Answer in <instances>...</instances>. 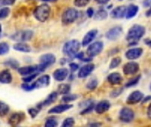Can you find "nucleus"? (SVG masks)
<instances>
[{
    "instance_id": "1",
    "label": "nucleus",
    "mask_w": 151,
    "mask_h": 127,
    "mask_svg": "<svg viewBox=\"0 0 151 127\" xmlns=\"http://www.w3.org/2000/svg\"><path fill=\"white\" fill-rule=\"evenodd\" d=\"M144 34H145L144 27L141 25H134L129 29L127 35V42H130V44H134L141 40V38L144 35Z\"/></svg>"
},
{
    "instance_id": "2",
    "label": "nucleus",
    "mask_w": 151,
    "mask_h": 127,
    "mask_svg": "<svg viewBox=\"0 0 151 127\" xmlns=\"http://www.w3.org/2000/svg\"><path fill=\"white\" fill-rule=\"evenodd\" d=\"M81 47V43L77 40H71L67 42L63 47V52L68 57H75L76 54L78 53L79 50Z\"/></svg>"
},
{
    "instance_id": "3",
    "label": "nucleus",
    "mask_w": 151,
    "mask_h": 127,
    "mask_svg": "<svg viewBox=\"0 0 151 127\" xmlns=\"http://www.w3.org/2000/svg\"><path fill=\"white\" fill-rule=\"evenodd\" d=\"M50 14V8L46 4L39 5L34 11V15L35 19L41 22L46 21L49 19Z\"/></svg>"
},
{
    "instance_id": "4",
    "label": "nucleus",
    "mask_w": 151,
    "mask_h": 127,
    "mask_svg": "<svg viewBox=\"0 0 151 127\" xmlns=\"http://www.w3.org/2000/svg\"><path fill=\"white\" fill-rule=\"evenodd\" d=\"M56 62V57L53 54H44L40 57V64L37 65V71L43 72L47 67L52 65Z\"/></svg>"
},
{
    "instance_id": "5",
    "label": "nucleus",
    "mask_w": 151,
    "mask_h": 127,
    "mask_svg": "<svg viewBox=\"0 0 151 127\" xmlns=\"http://www.w3.org/2000/svg\"><path fill=\"white\" fill-rule=\"evenodd\" d=\"M78 11L74 8H69L67 10H65L62 15V22L65 25H68L73 23V21L76 20V19L78 18Z\"/></svg>"
},
{
    "instance_id": "6",
    "label": "nucleus",
    "mask_w": 151,
    "mask_h": 127,
    "mask_svg": "<svg viewBox=\"0 0 151 127\" xmlns=\"http://www.w3.org/2000/svg\"><path fill=\"white\" fill-rule=\"evenodd\" d=\"M103 49H104V43L102 42H96L88 46L87 50V54L90 58H92L93 57H96L98 54H100Z\"/></svg>"
},
{
    "instance_id": "7",
    "label": "nucleus",
    "mask_w": 151,
    "mask_h": 127,
    "mask_svg": "<svg viewBox=\"0 0 151 127\" xmlns=\"http://www.w3.org/2000/svg\"><path fill=\"white\" fill-rule=\"evenodd\" d=\"M34 33L31 30H25V31H20L16 33L15 34L12 35L11 38L16 42H27L29 41L33 37Z\"/></svg>"
},
{
    "instance_id": "8",
    "label": "nucleus",
    "mask_w": 151,
    "mask_h": 127,
    "mask_svg": "<svg viewBox=\"0 0 151 127\" xmlns=\"http://www.w3.org/2000/svg\"><path fill=\"white\" fill-rule=\"evenodd\" d=\"M134 118V112L129 108H123L119 112V119L123 122L129 123Z\"/></svg>"
},
{
    "instance_id": "9",
    "label": "nucleus",
    "mask_w": 151,
    "mask_h": 127,
    "mask_svg": "<svg viewBox=\"0 0 151 127\" xmlns=\"http://www.w3.org/2000/svg\"><path fill=\"white\" fill-rule=\"evenodd\" d=\"M139 65L135 62L127 63L123 67V72L127 75H133L139 71Z\"/></svg>"
},
{
    "instance_id": "10",
    "label": "nucleus",
    "mask_w": 151,
    "mask_h": 127,
    "mask_svg": "<svg viewBox=\"0 0 151 127\" xmlns=\"http://www.w3.org/2000/svg\"><path fill=\"white\" fill-rule=\"evenodd\" d=\"M95 69V65L93 64H88L84 66H82L79 72H78V77L81 78V79H84L86 77H88Z\"/></svg>"
},
{
    "instance_id": "11",
    "label": "nucleus",
    "mask_w": 151,
    "mask_h": 127,
    "mask_svg": "<svg viewBox=\"0 0 151 127\" xmlns=\"http://www.w3.org/2000/svg\"><path fill=\"white\" fill-rule=\"evenodd\" d=\"M143 96L144 95H143V94L141 91H134V92H133L128 96V98L127 100V103L128 104H135V103H138L141 101H142Z\"/></svg>"
},
{
    "instance_id": "12",
    "label": "nucleus",
    "mask_w": 151,
    "mask_h": 127,
    "mask_svg": "<svg viewBox=\"0 0 151 127\" xmlns=\"http://www.w3.org/2000/svg\"><path fill=\"white\" fill-rule=\"evenodd\" d=\"M50 82V78L49 75H42L37 79V80L34 83L35 88H46Z\"/></svg>"
},
{
    "instance_id": "13",
    "label": "nucleus",
    "mask_w": 151,
    "mask_h": 127,
    "mask_svg": "<svg viewBox=\"0 0 151 127\" xmlns=\"http://www.w3.org/2000/svg\"><path fill=\"white\" fill-rule=\"evenodd\" d=\"M111 108V103L107 100L101 101L95 106V110L97 114H103L106 112L109 109Z\"/></svg>"
},
{
    "instance_id": "14",
    "label": "nucleus",
    "mask_w": 151,
    "mask_h": 127,
    "mask_svg": "<svg viewBox=\"0 0 151 127\" xmlns=\"http://www.w3.org/2000/svg\"><path fill=\"white\" fill-rule=\"evenodd\" d=\"M25 118V115L22 112H17L12 114L10 118H9V124L12 126H16L17 125H19L20 122L23 121V119Z\"/></svg>"
},
{
    "instance_id": "15",
    "label": "nucleus",
    "mask_w": 151,
    "mask_h": 127,
    "mask_svg": "<svg viewBox=\"0 0 151 127\" xmlns=\"http://www.w3.org/2000/svg\"><path fill=\"white\" fill-rule=\"evenodd\" d=\"M122 33V28L120 27H113L111 29H110L107 33H106V38L109 39V40H116L118 39L120 34Z\"/></svg>"
},
{
    "instance_id": "16",
    "label": "nucleus",
    "mask_w": 151,
    "mask_h": 127,
    "mask_svg": "<svg viewBox=\"0 0 151 127\" xmlns=\"http://www.w3.org/2000/svg\"><path fill=\"white\" fill-rule=\"evenodd\" d=\"M142 48H134V49H131V50L127 51L126 57L128 59L134 60V59L139 58L142 56Z\"/></svg>"
},
{
    "instance_id": "17",
    "label": "nucleus",
    "mask_w": 151,
    "mask_h": 127,
    "mask_svg": "<svg viewBox=\"0 0 151 127\" xmlns=\"http://www.w3.org/2000/svg\"><path fill=\"white\" fill-rule=\"evenodd\" d=\"M58 95V94L57 92H52L50 95H48V97H47L43 102L40 103L37 105V106H38L37 109L40 110V109H42V107H45V106H48V105L53 103L57 100Z\"/></svg>"
},
{
    "instance_id": "18",
    "label": "nucleus",
    "mask_w": 151,
    "mask_h": 127,
    "mask_svg": "<svg viewBox=\"0 0 151 127\" xmlns=\"http://www.w3.org/2000/svg\"><path fill=\"white\" fill-rule=\"evenodd\" d=\"M97 33H98L97 29H92V30L88 31V32L85 34V36H84V38H83V40H82V42H81L82 46H87V45H88V44L96 38Z\"/></svg>"
},
{
    "instance_id": "19",
    "label": "nucleus",
    "mask_w": 151,
    "mask_h": 127,
    "mask_svg": "<svg viewBox=\"0 0 151 127\" xmlns=\"http://www.w3.org/2000/svg\"><path fill=\"white\" fill-rule=\"evenodd\" d=\"M68 75V70L66 68H60V69H57L54 72H53V77L56 80L58 81H63L64 80L66 79Z\"/></svg>"
},
{
    "instance_id": "20",
    "label": "nucleus",
    "mask_w": 151,
    "mask_h": 127,
    "mask_svg": "<svg viewBox=\"0 0 151 127\" xmlns=\"http://www.w3.org/2000/svg\"><path fill=\"white\" fill-rule=\"evenodd\" d=\"M72 107H73V105H71V104H59V105H57V106L51 108L49 110V114H60L65 110H68Z\"/></svg>"
},
{
    "instance_id": "21",
    "label": "nucleus",
    "mask_w": 151,
    "mask_h": 127,
    "mask_svg": "<svg viewBox=\"0 0 151 127\" xmlns=\"http://www.w3.org/2000/svg\"><path fill=\"white\" fill-rule=\"evenodd\" d=\"M127 14V8L126 6H119L112 10L111 12V16L114 19H121Z\"/></svg>"
},
{
    "instance_id": "22",
    "label": "nucleus",
    "mask_w": 151,
    "mask_h": 127,
    "mask_svg": "<svg viewBox=\"0 0 151 127\" xmlns=\"http://www.w3.org/2000/svg\"><path fill=\"white\" fill-rule=\"evenodd\" d=\"M37 71V65H29V66H24L21 68H18V72L20 75H30L35 72Z\"/></svg>"
},
{
    "instance_id": "23",
    "label": "nucleus",
    "mask_w": 151,
    "mask_h": 127,
    "mask_svg": "<svg viewBox=\"0 0 151 127\" xmlns=\"http://www.w3.org/2000/svg\"><path fill=\"white\" fill-rule=\"evenodd\" d=\"M108 81L110 84L111 85H119L121 83L123 78L122 76L119 73V72H113V73H111L109 76H108Z\"/></svg>"
},
{
    "instance_id": "24",
    "label": "nucleus",
    "mask_w": 151,
    "mask_h": 127,
    "mask_svg": "<svg viewBox=\"0 0 151 127\" xmlns=\"http://www.w3.org/2000/svg\"><path fill=\"white\" fill-rule=\"evenodd\" d=\"M12 77L9 71L4 70L3 72H0V83L9 84L12 82Z\"/></svg>"
},
{
    "instance_id": "25",
    "label": "nucleus",
    "mask_w": 151,
    "mask_h": 127,
    "mask_svg": "<svg viewBox=\"0 0 151 127\" xmlns=\"http://www.w3.org/2000/svg\"><path fill=\"white\" fill-rule=\"evenodd\" d=\"M139 11V7L135 4H131L128 9L127 10V14H126V17L127 19H131V18H134L136 13L138 12Z\"/></svg>"
},
{
    "instance_id": "26",
    "label": "nucleus",
    "mask_w": 151,
    "mask_h": 127,
    "mask_svg": "<svg viewBox=\"0 0 151 127\" xmlns=\"http://www.w3.org/2000/svg\"><path fill=\"white\" fill-rule=\"evenodd\" d=\"M13 49L16 50L17 51H21V52H29L31 50L30 47L27 43H24V42H18L14 44Z\"/></svg>"
},
{
    "instance_id": "27",
    "label": "nucleus",
    "mask_w": 151,
    "mask_h": 127,
    "mask_svg": "<svg viewBox=\"0 0 151 127\" xmlns=\"http://www.w3.org/2000/svg\"><path fill=\"white\" fill-rule=\"evenodd\" d=\"M71 90V87L68 84H60L58 88V94L61 95H68Z\"/></svg>"
},
{
    "instance_id": "28",
    "label": "nucleus",
    "mask_w": 151,
    "mask_h": 127,
    "mask_svg": "<svg viewBox=\"0 0 151 127\" xmlns=\"http://www.w3.org/2000/svg\"><path fill=\"white\" fill-rule=\"evenodd\" d=\"M107 15H108V13L106 12V11L101 9V10H99V11H97L96 12L95 19H97V20H103V19H104L107 18Z\"/></svg>"
},
{
    "instance_id": "29",
    "label": "nucleus",
    "mask_w": 151,
    "mask_h": 127,
    "mask_svg": "<svg viewBox=\"0 0 151 127\" xmlns=\"http://www.w3.org/2000/svg\"><path fill=\"white\" fill-rule=\"evenodd\" d=\"M9 106L3 103V102H0V117H4L5 115H7V113L9 112Z\"/></svg>"
},
{
    "instance_id": "30",
    "label": "nucleus",
    "mask_w": 151,
    "mask_h": 127,
    "mask_svg": "<svg viewBox=\"0 0 151 127\" xmlns=\"http://www.w3.org/2000/svg\"><path fill=\"white\" fill-rule=\"evenodd\" d=\"M74 126V119L73 118H67L62 123L61 127H73Z\"/></svg>"
},
{
    "instance_id": "31",
    "label": "nucleus",
    "mask_w": 151,
    "mask_h": 127,
    "mask_svg": "<svg viewBox=\"0 0 151 127\" xmlns=\"http://www.w3.org/2000/svg\"><path fill=\"white\" fill-rule=\"evenodd\" d=\"M4 65L12 67V69H18V67H19V62L14 59H9V60L5 61Z\"/></svg>"
},
{
    "instance_id": "32",
    "label": "nucleus",
    "mask_w": 151,
    "mask_h": 127,
    "mask_svg": "<svg viewBox=\"0 0 151 127\" xmlns=\"http://www.w3.org/2000/svg\"><path fill=\"white\" fill-rule=\"evenodd\" d=\"M77 95H65L62 98V101L64 103H70V102H73V101H75L77 99Z\"/></svg>"
},
{
    "instance_id": "33",
    "label": "nucleus",
    "mask_w": 151,
    "mask_h": 127,
    "mask_svg": "<svg viewBox=\"0 0 151 127\" xmlns=\"http://www.w3.org/2000/svg\"><path fill=\"white\" fill-rule=\"evenodd\" d=\"M44 127H58V121L57 119L51 118L46 120L45 124H44Z\"/></svg>"
},
{
    "instance_id": "34",
    "label": "nucleus",
    "mask_w": 151,
    "mask_h": 127,
    "mask_svg": "<svg viewBox=\"0 0 151 127\" xmlns=\"http://www.w3.org/2000/svg\"><path fill=\"white\" fill-rule=\"evenodd\" d=\"M9 52V45L6 42L0 43V56L4 55Z\"/></svg>"
},
{
    "instance_id": "35",
    "label": "nucleus",
    "mask_w": 151,
    "mask_h": 127,
    "mask_svg": "<svg viewBox=\"0 0 151 127\" xmlns=\"http://www.w3.org/2000/svg\"><path fill=\"white\" fill-rule=\"evenodd\" d=\"M140 79H141V76L139 75L138 77H135L134 79H132L131 80H129L127 84H126V88H130V87H134L135 85L138 84V82L140 81Z\"/></svg>"
},
{
    "instance_id": "36",
    "label": "nucleus",
    "mask_w": 151,
    "mask_h": 127,
    "mask_svg": "<svg viewBox=\"0 0 151 127\" xmlns=\"http://www.w3.org/2000/svg\"><path fill=\"white\" fill-rule=\"evenodd\" d=\"M97 84H98L97 80H96V79H92V80H90L88 82V84H87V88H88L89 90H94V89L97 87Z\"/></svg>"
},
{
    "instance_id": "37",
    "label": "nucleus",
    "mask_w": 151,
    "mask_h": 127,
    "mask_svg": "<svg viewBox=\"0 0 151 127\" xmlns=\"http://www.w3.org/2000/svg\"><path fill=\"white\" fill-rule=\"evenodd\" d=\"M121 63V58L117 57H114L111 62V65H110V68L111 69H113V68H116L117 66L119 65V64Z\"/></svg>"
},
{
    "instance_id": "38",
    "label": "nucleus",
    "mask_w": 151,
    "mask_h": 127,
    "mask_svg": "<svg viewBox=\"0 0 151 127\" xmlns=\"http://www.w3.org/2000/svg\"><path fill=\"white\" fill-rule=\"evenodd\" d=\"M94 106H95L94 103H93V102H90V103L86 106V108L81 112V115H84V114H88V113L91 112L92 110L94 109Z\"/></svg>"
},
{
    "instance_id": "39",
    "label": "nucleus",
    "mask_w": 151,
    "mask_h": 127,
    "mask_svg": "<svg viewBox=\"0 0 151 127\" xmlns=\"http://www.w3.org/2000/svg\"><path fill=\"white\" fill-rule=\"evenodd\" d=\"M9 13H10V9L8 7H4L0 9V19L6 18L9 15Z\"/></svg>"
},
{
    "instance_id": "40",
    "label": "nucleus",
    "mask_w": 151,
    "mask_h": 127,
    "mask_svg": "<svg viewBox=\"0 0 151 127\" xmlns=\"http://www.w3.org/2000/svg\"><path fill=\"white\" fill-rule=\"evenodd\" d=\"M89 2L90 0H74V5L77 7H83L86 6Z\"/></svg>"
},
{
    "instance_id": "41",
    "label": "nucleus",
    "mask_w": 151,
    "mask_h": 127,
    "mask_svg": "<svg viewBox=\"0 0 151 127\" xmlns=\"http://www.w3.org/2000/svg\"><path fill=\"white\" fill-rule=\"evenodd\" d=\"M38 75V73L37 72H35V73H33V74H30V75H27V76H26V77H24L23 78V81L24 82H26V83H29V82H31L36 76Z\"/></svg>"
},
{
    "instance_id": "42",
    "label": "nucleus",
    "mask_w": 151,
    "mask_h": 127,
    "mask_svg": "<svg viewBox=\"0 0 151 127\" xmlns=\"http://www.w3.org/2000/svg\"><path fill=\"white\" fill-rule=\"evenodd\" d=\"M21 88H22V89H24L25 91H32V90H34L35 89V86H34V84H32V85H30L29 83H26V84H22L21 85Z\"/></svg>"
},
{
    "instance_id": "43",
    "label": "nucleus",
    "mask_w": 151,
    "mask_h": 127,
    "mask_svg": "<svg viewBox=\"0 0 151 127\" xmlns=\"http://www.w3.org/2000/svg\"><path fill=\"white\" fill-rule=\"evenodd\" d=\"M38 112H39V110L37 108H31V109L28 110V113H29V115L31 116L32 118H35L37 116Z\"/></svg>"
},
{
    "instance_id": "44",
    "label": "nucleus",
    "mask_w": 151,
    "mask_h": 127,
    "mask_svg": "<svg viewBox=\"0 0 151 127\" xmlns=\"http://www.w3.org/2000/svg\"><path fill=\"white\" fill-rule=\"evenodd\" d=\"M69 66H70V69H71L72 72H75V71H77L79 69V65L75 64V63H70Z\"/></svg>"
},
{
    "instance_id": "45",
    "label": "nucleus",
    "mask_w": 151,
    "mask_h": 127,
    "mask_svg": "<svg viewBox=\"0 0 151 127\" xmlns=\"http://www.w3.org/2000/svg\"><path fill=\"white\" fill-rule=\"evenodd\" d=\"M122 90H123L122 88H119V89H118V90H115V91H113V92L111 93V96H113V97H116V96L119 95L121 94V91H122Z\"/></svg>"
},
{
    "instance_id": "46",
    "label": "nucleus",
    "mask_w": 151,
    "mask_h": 127,
    "mask_svg": "<svg viewBox=\"0 0 151 127\" xmlns=\"http://www.w3.org/2000/svg\"><path fill=\"white\" fill-rule=\"evenodd\" d=\"M87 14H88V16L89 18L93 17V15L95 14V13H94V10H93L92 8H88V11H87Z\"/></svg>"
},
{
    "instance_id": "47",
    "label": "nucleus",
    "mask_w": 151,
    "mask_h": 127,
    "mask_svg": "<svg viewBox=\"0 0 151 127\" xmlns=\"http://www.w3.org/2000/svg\"><path fill=\"white\" fill-rule=\"evenodd\" d=\"M101 126V124L100 123H92L90 125H88L87 127H100Z\"/></svg>"
},
{
    "instance_id": "48",
    "label": "nucleus",
    "mask_w": 151,
    "mask_h": 127,
    "mask_svg": "<svg viewBox=\"0 0 151 127\" xmlns=\"http://www.w3.org/2000/svg\"><path fill=\"white\" fill-rule=\"evenodd\" d=\"M147 115H148V118L151 120V103L150 104L149 108H148V110H147Z\"/></svg>"
},
{
    "instance_id": "49",
    "label": "nucleus",
    "mask_w": 151,
    "mask_h": 127,
    "mask_svg": "<svg viewBox=\"0 0 151 127\" xmlns=\"http://www.w3.org/2000/svg\"><path fill=\"white\" fill-rule=\"evenodd\" d=\"M110 0H96V3L100 4H107Z\"/></svg>"
},
{
    "instance_id": "50",
    "label": "nucleus",
    "mask_w": 151,
    "mask_h": 127,
    "mask_svg": "<svg viewBox=\"0 0 151 127\" xmlns=\"http://www.w3.org/2000/svg\"><path fill=\"white\" fill-rule=\"evenodd\" d=\"M145 43H146L148 46H150V47L151 48V40L150 39H146V40H145Z\"/></svg>"
},
{
    "instance_id": "51",
    "label": "nucleus",
    "mask_w": 151,
    "mask_h": 127,
    "mask_svg": "<svg viewBox=\"0 0 151 127\" xmlns=\"http://www.w3.org/2000/svg\"><path fill=\"white\" fill-rule=\"evenodd\" d=\"M150 99H151V96H148V97H146L144 100H142V103H147V102H148V101H150Z\"/></svg>"
},
{
    "instance_id": "52",
    "label": "nucleus",
    "mask_w": 151,
    "mask_h": 127,
    "mask_svg": "<svg viewBox=\"0 0 151 127\" xmlns=\"http://www.w3.org/2000/svg\"><path fill=\"white\" fill-rule=\"evenodd\" d=\"M146 15H147L148 17H150L151 16V8H150V10H148V11H147V12H146Z\"/></svg>"
},
{
    "instance_id": "53",
    "label": "nucleus",
    "mask_w": 151,
    "mask_h": 127,
    "mask_svg": "<svg viewBox=\"0 0 151 127\" xmlns=\"http://www.w3.org/2000/svg\"><path fill=\"white\" fill-rule=\"evenodd\" d=\"M42 1H44V2H56L57 0H42Z\"/></svg>"
},
{
    "instance_id": "54",
    "label": "nucleus",
    "mask_w": 151,
    "mask_h": 127,
    "mask_svg": "<svg viewBox=\"0 0 151 127\" xmlns=\"http://www.w3.org/2000/svg\"><path fill=\"white\" fill-rule=\"evenodd\" d=\"M0 33H1V25H0Z\"/></svg>"
},
{
    "instance_id": "55",
    "label": "nucleus",
    "mask_w": 151,
    "mask_h": 127,
    "mask_svg": "<svg viewBox=\"0 0 151 127\" xmlns=\"http://www.w3.org/2000/svg\"><path fill=\"white\" fill-rule=\"evenodd\" d=\"M0 1H4V0H0Z\"/></svg>"
},
{
    "instance_id": "56",
    "label": "nucleus",
    "mask_w": 151,
    "mask_h": 127,
    "mask_svg": "<svg viewBox=\"0 0 151 127\" xmlns=\"http://www.w3.org/2000/svg\"><path fill=\"white\" fill-rule=\"evenodd\" d=\"M150 90H151V84H150Z\"/></svg>"
}]
</instances>
